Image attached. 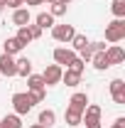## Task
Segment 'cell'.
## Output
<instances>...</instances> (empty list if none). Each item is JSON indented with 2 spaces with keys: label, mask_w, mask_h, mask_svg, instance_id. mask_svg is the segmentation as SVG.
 Returning a JSON list of instances; mask_svg holds the SVG:
<instances>
[{
  "label": "cell",
  "mask_w": 125,
  "mask_h": 128,
  "mask_svg": "<svg viewBox=\"0 0 125 128\" xmlns=\"http://www.w3.org/2000/svg\"><path fill=\"white\" fill-rule=\"evenodd\" d=\"M106 40H108L110 44H115V42L125 40V17H123V20H120V17H115L113 22L106 25Z\"/></svg>",
  "instance_id": "cell-1"
},
{
  "label": "cell",
  "mask_w": 125,
  "mask_h": 128,
  "mask_svg": "<svg viewBox=\"0 0 125 128\" xmlns=\"http://www.w3.org/2000/svg\"><path fill=\"white\" fill-rule=\"evenodd\" d=\"M81 123H86V128H101V106L98 104H88L83 108Z\"/></svg>",
  "instance_id": "cell-2"
},
{
  "label": "cell",
  "mask_w": 125,
  "mask_h": 128,
  "mask_svg": "<svg viewBox=\"0 0 125 128\" xmlns=\"http://www.w3.org/2000/svg\"><path fill=\"white\" fill-rule=\"evenodd\" d=\"M12 108H15V113L17 116H25V113H30L32 108H34V104H32V98H30V94H15L12 96Z\"/></svg>",
  "instance_id": "cell-3"
},
{
  "label": "cell",
  "mask_w": 125,
  "mask_h": 128,
  "mask_svg": "<svg viewBox=\"0 0 125 128\" xmlns=\"http://www.w3.org/2000/svg\"><path fill=\"white\" fill-rule=\"evenodd\" d=\"M62 74H64V69L59 66V64H49L47 69L42 72L44 86H54V84H62Z\"/></svg>",
  "instance_id": "cell-4"
},
{
  "label": "cell",
  "mask_w": 125,
  "mask_h": 128,
  "mask_svg": "<svg viewBox=\"0 0 125 128\" xmlns=\"http://www.w3.org/2000/svg\"><path fill=\"white\" fill-rule=\"evenodd\" d=\"M74 34H76L74 25H54V27H52V37H54L57 42H71Z\"/></svg>",
  "instance_id": "cell-5"
},
{
  "label": "cell",
  "mask_w": 125,
  "mask_h": 128,
  "mask_svg": "<svg viewBox=\"0 0 125 128\" xmlns=\"http://www.w3.org/2000/svg\"><path fill=\"white\" fill-rule=\"evenodd\" d=\"M76 59V52L74 49H66V47H57L54 49V62L59 66H69V64Z\"/></svg>",
  "instance_id": "cell-6"
},
{
  "label": "cell",
  "mask_w": 125,
  "mask_h": 128,
  "mask_svg": "<svg viewBox=\"0 0 125 128\" xmlns=\"http://www.w3.org/2000/svg\"><path fill=\"white\" fill-rule=\"evenodd\" d=\"M0 76H17V72H15V57L0 54Z\"/></svg>",
  "instance_id": "cell-7"
},
{
  "label": "cell",
  "mask_w": 125,
  "mask_h": 128,
  "mask_svg": "<svg viewBox=\"0 0 125 128\" xmlns=\"http://www.w3.org/2000/svg\"><path fill=\"white\" fill-rule=\"evenodd\" d=\"M110 96L115 104H125V81L123 79H113L110 81Z\"/></svg>",
  "instance_id": "cell-8"
},
{
  "label": "cell",
  "mask_w": 125,
  "mask_h": 128,
  "mask_svg": "<svg viewBox=\"0 0 125 128\" xmlns=\"http://www.w3.org/2000/svg\"><path fill=\"white\" fill-rule=\"evenodd\" d=\"M106 57H108L110 66H113V64H123L125 62V52H123V47H118V44L106 47Z\"/></svg>",
  "instance_id": "cell-9"
},
{
  "label": "cell",
  "mask_w": 125,
  "mask_h": 128,
  "mask_svg": "<svg viewBox=\"0 0 125 128\" xmlns=\"http://www.w3.org/2000/svg\"><path fill=\"white\" fill-rule=\"evenodd\" d=\"M22 47H25V44H20V40H17V37H7V40L2 42V54L15 57V54H20V52H22Z\"/></svg>",
  "instance_id": "cell-10"
},
{
  "label": "cell",
  "mask_w": 125,
  "mask_h": 128,
  "mask_svg": "<svg viewBox=\"0 0 125 128\" xmlns=\"http://www.w3.org/2000/svg\"><path fill=\"white\" fill-rule=\"evenodd\" d=\"M69 106L83 113V108L88 106V94H83V91H76V94H74L71 98H69Z\"/></svg>",
  "instance_id": "cell-11"
},
{
  "label": "cell",
  "mask_w": 125,
  "mask_h": 128,
  "mask_svg": "<svg viewBox=\"0 0 125 128\" xmlns=\"http://www.w3.org/2000/svg\"><path fill=\"white\" fill-rule=\"evenodd\" d=\"M30 20H32V15H30V10H27V8H17L15 12H12V22H15L17 27L30 25Z\"/></svg>",
  "instance_id": "cell-12"
},
{
  "label": "cell",
  "mask_w": 125,
  "mask_h": 128,
  "mask_svg": "<svg viewBox=\"0 0 125 128\" xmlns=\"http://www.w3.org/2000/svg\"><path fill=\"white\" fill-rule=\"evenodd\" d=\"M15 72H17V76H30L32 74V62L27 59V57H20V59H15Z\"/></svg>",
  "instance_id": "cell-13"
},
{
  "label": "cell",
  "mask_w": 125,
  "mask_h": 128,
  "mask_svg": "<svg viewBox=\"0 0 125 128\" xmlns=\"http://www.w3.org/2000/svg\"><path fill=\"white\" fill-rule=\"evenodd\" d=\"M91 64H93L98 72H106V69H110V62H108V57H106V52H96L93 57H91Z\"/></svg>",
  "instance_id": "cell-14"
},
{
  "label": "cell",
  "mask_w": 125,
  "mask_h": 128,
  "mask_svg": "<svg viewBox=\"0 0 125 128\" xmlns=\"http://www.w3.org/2000/svg\"><path fill=\"white\" fill-rule=\"evenodd\" d=\"M62 84H66V86H71V89H76L78 84H81V74H76V72H71V69H66L62 74Z\"/></svg>",
  "instance_id": "cell-15"
},
{
  "label": "cell",
  "mask_w": 125,
  "mask_h": 128,
  "mask_svg": "<svg viewBox=\"0 0 125 128\" xmlns=\"http://www.w3.org/2000/svg\"><path fill=\"white\" fill-rule=\"evenodd\" d=\"M37 123H42L44 128H52L57 123V113L52 111V108H44V111L39 113V121H37Z\"/></svg>",
  "instance_id": "cell-16"
},
{
  "label": "cell",
  "mask_w": 125,
  "mask_h": 128,
  "mask_svg": "<svg viewBox=\"0 0 125 128\" xmlns=\"http://www.w3.org/2000/svg\"><path fill=\"white\" fill-rule=\"evenodd\" d=\"M54 20H57V17H52L49 15V12H39V15L34 17V25H39V27H42V30H52V27H54Z\"/></svg>",
  "instance_id": "cell-17"
},
{
  "label": "cell",
  "mask_w": 125,
  "mask_h": 128,
  "mask_svg": "<svg viewBox=\"0 0 125 128\" xmlns=\"http://www.w3.org/2000/svg\"><path fill=\"white\" fill-rule=\"evenodd\" d=\"M81 116H83L81 111H76V108H71V106H69V108H66V113H64V118H66V126H74V128H76L78 123H81Z\"/></svg>",
  "instance_id": "cell-18"
},
{
  "label": "cell",
  "mask_w": 125,
  "mask_h": 128,
  "mask_svg": "<svg viewBox=\"0 0 125 128\" xmlns=\"http://www.w3.org/2000/svg\"><path fill=\"white\" fill-rule=\"evenodd\" d=\"M37 89H44V79H42V74H30L27 76V91H37Z\"/></svg>",
  "instance_id": "cell-19"
},
{
  "label": "cell",
  "mask_w": 125,
  "mask_h": 128,
  "mask_svg": "<svg viewBox=\"0 0 125 128\" xmlns=\"http://www.w3.org/2000/svg\"><path fill=\"white\" fill-rule=\"evenodd\" d=\"M0 128H22V121H20L17 113H10V116H5L0 121Z\"/></svg>",
  "instance_id": "cell-20"
},
{
  "label": "cell",
  "mask_w": 125,
  "mask_h": 128,
  "mask_svg": "<svg viewBox=\"0 0 125 128\" xmlns=\"http://www.w3.org/2000/svg\"><path fill=\"white\" fill-rule=\"evenodd\" d=\"M88 47V37H86V34H74V40H71V49H74V52H81V49H86Z\"/></svg>",
  "instance_id": "cell-21"
},
{
  "label": "cell",
  "mask_w": 125,
  "mask_h": 128,
  "mask_svg": "<svg viewBox=\"0 0 125 128\" xmlns=\"http://www.w3.org/2000/svg\"><path fill=\"white\" fill-rule=\"evenodd\" d=\"M17 40H20V44H30L32 42V34H30V27L25 25V27H17Z\"/></svg>",
  "instance_id": "cell-22"
},
{
  "label": "cell",
  "mask_w": 125,
  "mask_h": 128,
  "mask_svg": "<svg viewBox=\"0 0 125 128\" xmlns=\"http://www.w3.org/2000/svg\"><path fill=\"white\" fill-rule=\"evenodd\" d=\"M110 10H113L115 17L123 20V17H125V0H113V2H110Z\"/></svg>",
  "instance_id": "cell-23"
},
{
  "label": "cell",
  "mask_w": 125,
  "mask_h": 128,
  "mask_svg": "<svg viewBox=\"0 0 125 128\" xmlns=\"http://www.w3.org/2000/svg\"><path fill=\"white\" fill-rule=\"evenodd\" d=\"M66 8H69V5H64V2H52L49 15L52 17H62V15H66Z\"/></svg>",
  "instance_id": "cell-24"
},
{
  "label": "cell",
  "mask_w": 125,
  "mask_h": 128,
  "mask_svg": "<svg viewBox=\"0 0 125 128\" xmlns=\"http://www.w3.org/2000/svg\"><path fill=\"white\" fill-rule=\"evenodd\" d=\"M27 94H30L32 104H42V101L47 98V91H44V89H37V91H27Z\"/></svg>",
  "instance_id": "cell-25"
},
{
  "label": "cell",
  "mask_w": 125,
  "mask_h": 128,
  "mask_svg": "<svg viewBox=\"0 0 125 128\" xmlns=\"http://www.w3.org/2000/svg\"><path fill=\"white\" fill-rule=\"evenodd\" d=\"M66 69H71V72H76V74H83V69H86V62H81V59H78V54H76V59L69 64Z\"/></svg>",
  "instance_id": "cell-26"
},
{
  "label": "cell",
  "mask_w": 125,
  "mask_h": 128,
  "mask_svg": "<svg viewBox=\"0 0 125 128\" xmlns=\"http://www.w3.org/2000/svg\"><path fill=\"white\" fill-rule=\"evenodd\" d=\"M27 27H30V34H32V40H39V37H42V27H39V25H27Z\"/></svg>",
  "instance_id": "cell-27"
},
{
  "label": "cell",
  "mask_w": 125,
  "mask_h": 128,
  "mask_svg": "<svg viewBox=\"0 0 125 128\" xmlns=\"http://www.w3.org/2000/svg\"><path fill=\"white\" fill-rule=\"evenodd\" d=\"M88 47H91V52H106V42H88Z\"/></svg>",
  "instance_id": "cell-28"
},
{
  "label": "cell",
  "mask_w": 125,
  "mask_h": 128,
  "mask_svg": "<svg viewBox=\"0 0 125 128\" xmlns=\"http://www.w3.org/2000/svg\"><path fill=\"white\" fill-rule=\"evenodd\" d=\"M110 128H125V118H123V116H120V118H115V123H113Z\"/></svg>",
  "instance_id": "cell-29"
},
{
  "label": "cell",
  "mask_w": 125,
  "mask_h": 128,
  "mask_svg": "<svg viewBox=\"0 0 125 128\" xmlns=\"http://www.w3.org/2000/svg\"><path fill=\"white\" fill-rule=\"evenodd\" d=\"M44 0H27V5H42Z\"/></svg>",
  "instance_id": "cell-30"
},
{
  "label": "cell",
  "mask_w": 125,
  "mask_h": 128,
  "mask_svg": "<svg viewBox=\"0 0 125 128\" xmlns=\"http://www.w3.org/2000/svg\"><path fill=\"white\" fill-rule=\"evenodd\" d=\"M30 128H44V126H42V123H32Z\"/></svg>",
  "instance_id": "cell-31"
},
{
  "label": "cell",
  "mask_w": 125,
  "mask_h": 128,
  "mask_svg": "<svg viewBox=\"0 0 125 128\" xmlns=\"http://www.w3.org/2000/svg\"><path fill=\"white\" fill-rule=\"evenodd\" d=\"M17 2H20V8H22V5H25V2H27V0H17Z\"/></svg>",
  "instance_id": "cell-32"
},
{
  "label": "cell",
  "mask_w": 125,
  "mask_h": 128,
  "mask_svg": "<svg viewBox=\"0 0 125 128\" xmlns=\"http://www.w3.org/2000/svg\"><path fill=\"white\" fill-rule=\"evenodd\" d=\"M2 8H5V0H0V10H2Z\"/></svg>",
  "instance_id": "cell-33"
},
{
  "label": "cell",
  "mask_w": 125,
  "mask_h": 128,
  "mask_svg": "<svg viewBox=\"0 0 125 128\" xmlns=\"http://www.w3.org/2000/svg\"><path fill=\"white\" fill-rule=\"evenodd\" d=\"M44 2H49V5H52V2H57V0H44Z\"/></svg>",
  "instance_id": "cell-34"
}]
</instances>
